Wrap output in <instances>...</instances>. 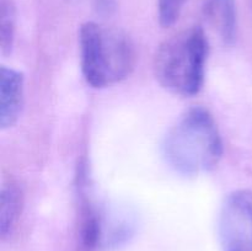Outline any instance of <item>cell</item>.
Here are the masks:
<instances>
[{
    "mask_svg": "<svg viewBox=\"0 0 252 251\" xmlns=\"http://www.w3.org/2000/svg\"><path fill=\"white\" fill-rule=\"evenodd\" d=\"M223 140L213 116L196 106L187 110L166 133L162 155L171 169L184 176L209 172L223 157Z\"/></svg>",
    "mask_w": 252,
    "mask_h": 251,
    "instance_id": "obj_1",
    "label": "cell"
},
{
    "mask_svg": "<svg viewBox=\"0 0 252 251\" xmlns=\"http://www.w3.org/2000/svg\"><path fill=\"white\" fill-rule=\"evenodd\" d=\"M81 71L86 83L102 89L127 79L135 65L132 39L117 29L89 21L79 31Z\"/></svg>",
    "mask_w": 252,
    "mask_h": 251,
    "instance_id": "obj_2",
    "label": "cell"
},
{
    "mask_svg": "<svg viewBox=\"0 0 252 251\" xmlns=\"http://www.w3.org/2000/svg\"><path fill=\"white\" fill-rule=\"evenodd\" d=\"M208 39L198 26L184 30L162 42L154 57L158 83L171 94L193 96L204 83Z\"/></svg>",
    "mask_w": 252,
    "mask_h": 251,
    "instance_id": "obj_3",
    "label": "cell"
},
{
    "mask_svg": "<svg viewBox=\"0 0 252 251\" xmlns=\"http://www.w3.org/2000/svg\"><path fill=\"white\" fill-rule=\"evenodd\" d=\"M221 251H252V191L238 189L221 204L218 219Z\"/></svg>",
    "mask_w": 252,
    "mask_h": 251,
    "instance_id": "obj_4",
    "label": "cell"
},
{
    "mask_svg": "<svg viewBox=\"0 0 252 251\" xmlns=\"http://www.w3.org/2000/svg\"><path fill=\"white\" fill-rule=\"evenodd\" d=\"M25 96V79L21 71L1 66L0 69V127L16 125L21 115Z\"/></svg>",
    "mask_w": 252,
    "mask_h": 251,
    "instance_id": "obj_5",
    "label": "cell"
},
{
    "mask_svg": "<svg viewBox=\"0 0 252 251\" xmlns=\"http://www.w3.org/2000/svg\"><path fill=\"white\" fill-rule=\"evenodd\" d=\"M203 16L224 43L231 44L235 41L238 30L235 0H204Z\"/></svg>",
    "mask_w": 252,
    "mask_h": 251,
    "instance_id": "obj_6",
    "label": "cell"
},
{
    "mask_svg": "<svg viewBox=\"0 0 252 251\" xmlns=\"http://www.w3.org/2000/svg\"><path fill=\"white\" fill-rule=\"evenodd\" d=\"M24 206V193L16 182L9 181L1 187V208H0V231L6 238L16 226Z\"/></svg>",
    "mask_w": 252,
    "mask_h": 251,
    "instance_id": "obj_7",
    "label": "cell"
},
{
    "mask_svg": "<svg viewBox=\"0 0 252 251\" xmlns=\"http://www.w3.org/2000/svg\"><path fill=\"white\" fill-rule=\"evenodd\" d=\"M16 31V6L14 0H0V46L2 54L11 52Z\"/></svg>",
    "mask_w": 252,
    "mask_h": 251,
    "instance_id": "obj_8",
    "label": "cell"
},
{
    "mask_svg": "<svg viewBox=\"0 0 252 251\" xmlns=\"http://www.w3.org/2000/svg\"><path fill=\"white\" fill-rule=\"evenodd\" d=\"M189 0H158V15L161 26L170 27L179 20Z\"/></svg>",
    "mask_w": 252,
    "mask_h": 251,
    "instance_id": "obj_9",
    "label": "cell"
},
{
    "mask_svg": "<svg viewBox=\"0 0 252 251\" xmlns=\"http://www.w3.org/2000/svg\"><path fill=\"white\" fill-rule=\"evenodd\" d=\"M93 4L102 15H111L116 9V0H93Z\"/></svg>",
    "mask_w": 252,
    "mask_h": 251,
    "instance_id": "obj_10",
    "label": "cell"
}]
</instances>
